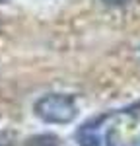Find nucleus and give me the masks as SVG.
Listing matches in <instances>:
<instances>
[{
	"mask_svg": "<svg viewBox=\"0 0 140 146\" xmlns=\"http://www.w3.org/2000/svg\"><path fill=\"white\" fill-rule=\"evenodd\" d=\"M37 119L49 125H68L78 117V105L70 94H45L33 103Z\"/></svg>",
	"mask_w": 140,
	"mask_h": 146,
	"instance_id": "obj_1",
	"label": "nucleus"
},
{
	"mask_svg": "<svg viewBox=\"0 0 140 146\" xmlns=\"http://www.w3.org/2000/svg\"><path fill=\"white\" fill-rule=\"evenodd\" d=\"M109 113L99 115L97 119H92L88 123H84L76 133L78 144L80 146H103V136H101V125L107 119Z\"/></svg>",
	"mask_w": 140,
	"mask_h": 146,
	"instance_id": "obj_2",
	"label": "nucleus"
},
{
	"mask_svg": "<svg viewBox=\"0 0 140 146\" xmlns=\"http://www.w3.org/2000/svg\"><path fill=\"white\" fill-rule=\"evenodd\" d=\"M23 146H60V138L53 133H41V135L27 136Z\"/></svg>",
	"mask_w": 140,
	"mask_h": 146,
	"instance_id": "obj_3",
	"label": "nucleus"
},
{
	"mask_svg": "<svg viewBox=\"0 0 140 146\" xmlns=\"http://www.w3.org/2000/svg\"><path fill=\"white\" fill-rule=\"evenodd\" d=\"M105 6H111V8H121V6H127L128 2L132 0H101Z\"/></svg>",
	"mask_w": 140,
	"mask_h": 146,
	"instance_id": "obj_4",
	"label": "nucleus"
},
{
	"mask_svg": "<svg viewBox=\"0 0 140 146\" xmlns=\"http://www.w3.org/2000/svg\"><path fill=\"white\" fill-rule=\"evenodd\" d=\"M0 146H12V142H8V140H4V138H0Z\"/></svg>",
	"mask_w": 140,
	"mask_h": 146,
	"instance_id": "obj_5",
	"label": "nucleus"
},
{
	"mask_svg": "<svg viewBox=\"0 0 140 146\" xmlns=\"http://www.w3.org/2000/svg\"><path fill=\"white\" fill-rule=\"evenodd\" d=\"M136 146H140V138H138V140H136Z\"/></svg>",
	"mask_w": 140,
	"mask_h": 146,
	"instance_id": "obj_6",
	"label": "nucleus"
}]
</instances>
